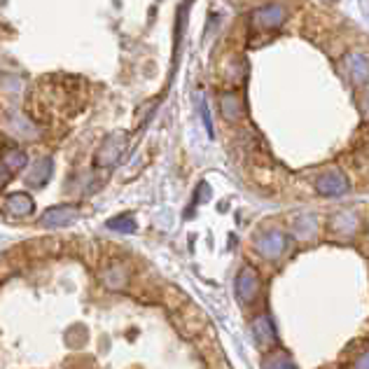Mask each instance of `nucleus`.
Instances as JSON below:
<instances>
[{
	"mask_svg": "<svg viewBox=\"0 0 369 369\" xmlns=\"http://www.w3.org/2000/svg\"><path fill=\"white\" fill-rule=\"evenodd\" d=\"M75 217V210L70 206H57V208H50L45 215L40 217V225L42 227H63Z\"/></svg>",
	"mask_w": 369,
	"mask_h": 369,
	"instance_id": "1",
	"label": "nucleus"
},
{
	"mask_svg": "<svg viewBox=\"0 0 369 369\" xmlns=\"http://www.w3.org/2000/svg\"><path fill=\"white\" fill-rule=\"evenodd\" d=\"M5 208H8L12 215H28V213H33L35 203H33V199L26 195V192H14V195L8 197Z\"/></svg>",
	"mask_w": 369,
	"mask_h": 369,
	"instance_id": "2",
	"label": "nucleus"
},
{
	"mask_svg": "<svg viewBox=\"0 0 369 369\" xmlns=\"http://www.w3.org/2000/svg\"><path fill=\"white\" fill-rule=\"evenodd\" d=\"M52 159H40L33 168V175H28V185L31 187H45L47 180L52 178Z\"/></svg>",
	"mask_w": 369,
	"mask_h": 369,
	"instance_id": "3",
	"label": "nucleus"
},
{
	"mask_svg": "<svg viewBox=\"0 0 369 369\" xmlns=\"http://www.w3.org/2000/svg\"><path fill=\"white\" fill-rule=\"evenodd\" d=\"M0 161H3L5 166L10 168L12 173L14 171H19V168H23L26 166V154L21 152V150H5L3 154H0Z\"/></svg>",
	"mask_w": 369,
	"mask_h": 369,
	"instance_id": "4",
	"label": "nucleus"
},
{
	"mask_svg": "<svg viewBox=\"0 0 369 369\" xmlns=\"http://www.w3.org/2000/svg\"><path fill=\"white\" fill-rule=\"evenodd\" d=\"M255 290H257L255 276H252L250 269H246L243 274H241V278H239V295H241L243 299H250L252 295H255Z\"/></svg>",
	"mask_w": 369,
	"mask_h": 369,
	"instance_id": "5",
	"label": "nucleus"
},
{
	"mask_svg": "<svg viewBox=\"0 0 369 369\" xmlns=\"http://www.w3.org/2000/svg\"><path fill=\"white\" fill-rule=\"evenodd\" d=\"M108 229H114V232H136V222L131 215H117L112 220H108Z\"/></svg>",
	"mask_w": 369,
	"mask_h": 369,
	"instance_id": "6",
	"label": "nucleus"
},
{
	"mask_svg": "<svg viewBox=\"0 0 369 369\" xmlns=\"http://www.w3.org/2000/svg\"><path fill=\"white\" fill-rule=\"evenodd\" d=\"M278 246H281V236H276V234H269L259 241V250H262L264 255H274V252H278Z\"/></svg>",
	"mask_w": 369,
	"mask_h": 369,
	"instance_id": "7",
	"label": "nucleus"
},
{
	"mask_svg": "<svg viewBox=\"0 0 369 369\" xmlns=\"http://www.w3.org/2000/svg\"><path fill=\"white\" fill-rule=\"evenodd\" d=\"M236 96H225L222 99V112H225L227 119H234L236 117Z\"/></svg>",
	"mask_w": 369,
	"mask_h": 369,
	"instance_id": "8",
	"label": "nucleus"
},
{
	"mask_svg": "<svg viewBox=\"0 0 369 369\" xmlns=\"http://www.w3.org/2000/svg\"><path fill=\"white\" fill-rule=\"evenodd\" d=\"M12 175H14V173H12L10 168L5 166L3 161H0V190H3V187L10 183V180H12Z\"/></svg>",
	"mask_w": 369,
	"mask_h": 369,
	"instance_id": "9",
	"label": "nucleus"
}]
</instances>
